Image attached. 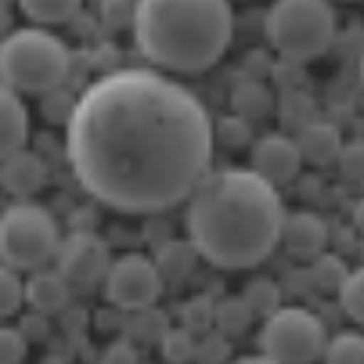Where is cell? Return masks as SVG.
I'll list each match as a JSON object with an SVG mask.
<instances>
[{"label": "cell", "instance_id": "cell-1", "mask_svg": "<svg viewBox=\"0 0 364 364\" xmlns=\"http://www.w3.org/2000/svg\"><path fill=\"white\" fill-rule=\"evenodd\" d=\"M80 188L116 213H166L210 177L213 123L202 101L151 69L94 80L65 127Z\"/></svg>", "mask_w": 364, "mask_h": 364}, {"label": "cell", "instance_id": "cell-2", "mask_svg": "<svg viewBox=\"0 0 364 364\" xmlns=\"http://www.w3.org/2000/svg\"><path fill=\"white\" fill-rule=\"evenodd\" d=\"M285 217L278 188L252 170H213L188 198L184 231L195 252L213 267L245 271L274 252Z\"/></svg>", "mask_w": 364, "mask_h": 364}, {"label": "cell", "instance_id": "cell-3", "mask_svg": "<svg viewBox=\"0 0 364 364\" xmlns=\"http://www.w3.org/2000/svg\"><path fill=\"white\" fill-rule=\"evenodd\" d=\"M235 11L224 0H141L134 18L137 50L166 73H202L224 58Z\"/></svg>", "mask_w": 364, "mask_h": 364}, {"label": "cell", "instance_id": "cell-4", "mask_svg": "<svg viewBox=\"0 0 364 364\" xmlns=\"http://www.w3.org/2000/svg\"><path fill=\"white\" fill-rule=\"evenodd\" d=\"M69 76V47L40 26L11 29L0 40V83L15 94H55Z\"/></svg>", "mask_w": 364, "mask_h": 364}, {"label": "cell", "instance_id": "cell-5", "mask_svg": "<svg viewBox=\"0 0 364 364\" xmlns=\"http://www.w3.org/2000/svg\"><path fill=\"white\" fill-rule=\"evenodd\" d=\"M267 40L289 62L321 58L336 40V8L325 0H282L267 11Z\"/></svg>", "mask_w": 364, "mask_h": 364}, {"label": "cell", "instance_id": "cell-6", "mask_svg": "<svg viewBox=\"0 0 364 364\" xmlns=\"http://www.w3.org/2000/svg\"><path fill=\"white\" fill-rule=\"evenodd\" d=\"M62 235L43 205L15 202L0 213V264L11 271H43L50 256H58Z\"/></svg>", "mask_w": 364, "mask_h": 364}, {"label": "cell", "instance_id": "cell-7", "mask_svg": "<svg viewBox=\"0 0 364 364\" xmlns=\"http://www.w3.org/2000/svg\"><path fill=\"white\" fill-rule=\"evenodd\" d=\"M328 336L321 318L303 306H282L274 318L264 321L259 332V353L274 364H314L325 360Z\"/></svg>", "mask_w": 364, "mask_h": 364}, {"label": "cell", "instance_id": "cell-8", "mask_svg": "<svg viewBox=\"0 0 364 364\" xmlns=\"http://www.w3.org/2000/svg\"><path fill=\"white\" fill-rule=\"evenodd\" d=\"M159 292H163V274L155 267V259L137 256V252L119 256L109 271V282H105V299L119 310H130V314L151 310Z\"/></svg>", "mask_w": 364, "mask_h": 364}, {"label": "cell", "instance_id": "cell-9", "mask_svg": "<svg viewBox=\"0 0 364 364\" xmlns=\"http://www.w3.org/2000/svg\"><path fill=\"white\" fill-rule=\"evenodd\" d=\"M116 259H109V245L101 242L94 231H73L69 238H62L58 249V274L69 282V289L76 292H90V289H105L109 271Z\"/></svg>", "mask_w": 364, "mask_h": 364}, {"label": "cell", "instance_id": "cell-10", "mask_svg": "<svg viewBox=\"0 0 364 364\" xmlns=\"http://www.w3.org/2000/svg\"><path fill=\"white\" fill-rule=\"evenodd\" d=\"M299 166H303V155H299L296 137L267 134V137H259L252 144V173L259 181H267L271 188H278L285 181H296Z\"/></svg>", "mask_w": 364, "mask_h": 364}, {"label": "cell", "instance_id": "cell-11", "mask_svg": "<svg viewBox=\"0 0 364 364\" xmlns=\"http://www.w3.org/2000/svg\"><path fill=\"white\" fill-rule=\"evenodd\" d=\"M325 245H328V224L310 213V210H296L285 217V228H282V249L292 256V259H321L325 256Z\"/></svg>", "mask_w": 364, "mask_h": 364}, {"label": "cell", "instance_id": "cell-12", "mask_svg": "<svg viewBox=\"0 0 364 364\" xmlns=\"http://www.w3.org/2000/svg\"><path fill=\"white\" fill-rule=\"evenodd\" d=\"M43 184H47V163L29 148L0 163V188H4L8 195H15V198H29Z\"/></svg>", "mask_w": 364, "mask_h": 364}, {"label": "cell", "instance_id": "cell-13", "mask_svg": "<svg viewBox=\"0 0 364 364\" xmlns=\"http://www.w3.org/2000/svg\"><path fill=\"white\" fill-rule=\"evenodd\" d=\"M26 141H29V112L22 97L0 83V163L26 151Z\"/></svg>", "mask_w": 364, "mask_h": 364}, {"label": "cell", "instance_id": "cell-14", "mask_svg": "<svg viewBox=\"0 0 364 364\" xmlns=\"http://www.w3.org/2000/svg\"><path fill=\"white\" fill-rule=\"evenodd\" d=\"M296 144H299V155H303V163H310V166H332V163H339L343 159V134L332 127V123H303V130H299V137H296Z\"/></svg>", "mask_w": 364, "mask_h": 364}, {"label": "cell", "instance_id": "cell-15", "mask_svg": "<svg viewBox=\"0 0 364 364\" xmlns=\"http://www.w3.org/2000/svg\"><path fill=\"white\" fill-rule=\"evenodd\" d=\"M69 296H73V289H69V282L58 271H36L26 282V303H29L33 314H40V318L62 314V310L69 306Z\"/></svg>", "mask_w": 364, "mask_h": 364}, {"label": "cell", "instance_id": "cell-16", "mask_svg": "<svg viewBox=\"0 0 364 364\" xmlns=\"http://www.w3.org/2000/svg\"><path fill=\"white\" fill-rule=\"evenodd\" d=\"M231 109L238 119L245 123H259L274 112V90L259 80H242L235 90H231Z\"/></svg>", "mask_w": 364, "mask_h": 364}, {"label": "cell", "instance_id": "cell-17", "mask_svg": "<svg viewBox=\"0 0 364 364\" xmlns=\"http://www.w3.org/2000/svg\"><path fill=\"white\" fill-rule=\"evenodd\" d=\"M198 264V252L191 242H163L155 249V267L163 274V285H181L195 274Z\"/></svg>", "mask_w": 364, "mask_h": 364}, {"label": "cell", "instance_id": "cell-18", "mask_svg": "<svg viewBox=\"0 0 364 364\" xmlns=\"http://www.w3.org/2000/svg\"><path fill=\"white\" fill-rule=\"evenodd\" d=\"M83 11L80 0H22V15L36 26H62Z\"/></svg>", "mask_w": 364, "mask_h": 364}, {"label": "cell", "instance_id": "cell-19", "mask_svg": "<svg viewBox=\"0 0 364 364\" xmlns=\"http://www.w3.org/2000/svg\"><path fill=\"white\" fill-rule=\"evenodd\" d=\"M242 299L249 303L252 314H259L264 321H267V318H274L278 310H282V289H278L271 278H252V282L245 285Z\"/></svg>", "mask_w": 364, "mask_h": 364}, {"label": "cell", "instance_id": "cell-20", "mask_svg": "<svg viewBox=\"0 0 364 364\" xmlns=\"http://www.w3.org/2000/svg\"><path fill=\"white\" fill-rule=\"evenodd\" d=\"M346 278H350V267L343 264L339 256H332V252L314 259V267H310V282H314L321 292H343Z\"/></svg>", "mask_w": 364, "mask_h": 364}, {"label": "cell", "instance_id": "cell-21", "mask_svg": "<svg viewBox=\"0 0 364 364\" xmlns=\"http://www.w3.org/2000/svg\"><path fill=\"white\" fill-rule=\"evenodd\" d=\"M325 364H364V336L360 332H339L328 339Z\"/></svg>", "mask_w": 364, "mask_h": 364}, {"label": "cell", "instance_id": "cell-22", "mask_svg": "<svg viewBox=\"0 0 364 364\" xmlns=\"http://www.w3.org/2000/svg\"><path fill=\"white\" fill-rule=\"evenodd\" d=\"M339 303L346 310V318L364 328V267H353L350 271V278H346V285L339 292Z\"/></svg>", "mask_w": 364, "mask_h": 364}, {"label": "cell", "instance_id": "cell-23", "mask_svg": "<svg viewBox=\"0 0 364 364\" xmlns=\"http://www.w3.org/2000/svg\"><path fill=\"white\" fill-rule=\"evenodd\" d=\"M22 299H26V285H22V278H18L11 267L0 264V318H11L15 310L22 306Z\"/></svg>", "mask_w": 364, "mask_h": 364}, {"label": "cell", "instance_id": "cell-24", "mask_svg": "<svg viewBox=\"0 0 364 364\" xmlns=\"http://www.w3.org/2000/svg\"><path fill=\"white\" fill-rule=\"evenodd\" d=\"M210 325H217V303L210 296H195L184 303V328L188 332H205Z\"/></svg>", "mask_w": 364, "mask_h": 364}, {"label": "cell", "instance_id": "cell-25", "mask_svg": "<svg viewBox=\"0 0 364 364\" xmlns=\"http://www.w3.org/2000/svg\"><path fill=\"white\" fill-rule=\"evenodd\" d=\"M256 314L249 310V303L238 296V299H220L217 303V325L224 328V332H242L249 321H252Z\"/></svg>", "mask_w": 364, "mask_h": 364}, {"label": "cell", "instance_id": "cell-26", "mask_svg": "<svg viewBox=\"0 0 364 364\" xmlns=\"http://www.w3.org/2000/svg\"><path fill=\"white\" fill-rule=\"evenodd\" d=\"M159 346H163V357L173 360V364L191 360V357H195V332H188V328H170V332L159 339Z\"/></svg>", "mask_w": 364, "mask_h": 364}, {"label": "cell", "instance_id": "cell-27", "mask_svg": "<svg viewBox=\"0 0 364 364\" xmlns=\"http://www.w3.org/2000/svg\"><path fill=\"white\" fill-rule=\"evenodd\" d=\"M252 123H245V119H238V116H228V119H220L217 127H213V141H220L224 148H245L249 141H252V130H249Z\"/></svg>", "mask_w": 364, "mask_h": 364}, {"label": "cell", "instance_id": "cell-28", "mask_svg": "<svg viewBox=\"0 0 364 364\" xmlns=\"http://www.w3.org/2000/svg\"><path fill=\"white\" fill-rule=\"evenodd\" d=\"M26 360V336L18 328L0 325V364H22Z\"/></svg>", "mask_w": 364, "mask_h": 364}, {"label": "cell", "instance_id": "cell-29", "mask_svg": "<svg viewBox=\"0 0 364 364\" xmlns=\"http://www.w3.org/2000/svg\"><path fill=\"white\" fill-rule=\"evenodd\" d=\"M76 101H80V97H69V94H62V90L47 94V97H43V116L69 127V119H73V112H76Z\"/></svg>", "mask_w": 364, "mask_h": 364}, {"label": "cell", "instance_id": "cell-30", "mask_svg": "<svg viewBox=\"0 0 364 364\" xmlns=\"http://www.w3.org/2000/svg\"><path fill=\"white\" fill-rule=\"evenodd\" d=\"M134 18H137V4H119V0L101 4V22H105L109 29H123V26L134 29Z\"/></svg>", "mask_w": 364, "mask_h": 364}, {"label": "cell", "instance_id": "cell-31", "mask_svg": "<svg viewBox=\"0 0 364 364\" xmlns=\"http://www.w3.org/2000/svg\"><path fill=\"white\" fill-rule=\"evenodd\" d=\"M339 170H343V177H350V181L364 173V144H346V148H343Z\"/></svg>", "mask_w": 364, "mask_h": 364}, {"label": "cell", "instance_id": "cell-32", "mask_svg": "<svg viewBox=\"0 0 364 364\" xmlns=\"http://www.w3.org/2000/svg\"><path fill=\"white\" fill-rule=\"evenodd\" d=\"M43 321H47V318H40V314H33V318H29V321H26L22 328H18V332L26 336V343H29V339H40V336H43V332H40V328H43Z\"/></svg>", "mask_w": 364, "mask_h": 364}, {"label": "cell", "instance_id": "cell-33", "mask_svg": "<svg viewBox=\"0 0 364 364\" xmlns=\"http://www.w3.org/2000/svg\"><path fill=\"white\" fill-rule=\"evenodd\" d=\"M353 228H357V235L364 238V198L353 205Z\"/></svg>", "mask_w": 364, "mask_h": 364}, {"label": "cell", "instance_id": "cell-34", "mask_svg": "<svg viewBox=\"0 0 364 364\" xmlns=\"http://www.w3.org/2000/svg\"><path fill=\"white\" fill-rule=\"evenodd\" d=\"M235 364H274V360H267L264 353H259V357H242V360H235Z\"/></svg>", "mask_w": 364, "mask_h": 364}, {"label": "cell", "instance_id": "cell-35", "mask_svg": "<svg viewBox=\"0 0 364 364\" xmlns=\"http://www.w3.org/2000/svg\"><path fill=\"white\" fill-rule=\"evenodd\" d=\"M357 80H360V87H364V55L357 58Z\"/></svg>", "mask_w": 364, "mask_h": 364}]
</instances>
